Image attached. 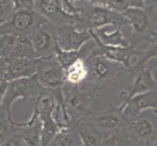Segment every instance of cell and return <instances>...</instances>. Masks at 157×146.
Masks as SVG:
<instances>
[{"mask_svg": "<svg viewBox=\"0 0 157 146\" xmlns=\"http://www.w3.org/2000/svg\"><path fill=\"white\" fill-rule=\"evenodd\" d=\"M74 5L78 8L75 28L79 30H96L108 24L114 28L129 26L121 13L105 6L96 5L90 0H79L74 2Z\"/></svg>", "mask_w": 157, "mask_h": 146, "instance_id": "1", "label": "cell"}, {"mask_svg": "<svg viewBox=\"0 0 157 146\" xmlns=\"http://www.w3.org/2000/svg\"><path fill=\"white\" fill-rule=\"evenodd\" d=\"M86 61L88 64V77L79 86L94 93L100 89L117 85L122 74L126 72L123 64L110 61L104 56L89 57Z\"/></svg>", "mask_w": 157, "mask_h": 146, "instance_id": "2", "label": "cell"}, {"mask_svg": "<svg viewBox=\"0 0 157 146\" xmlns=\"http://www.w3.org/2000/svg\"><path fill=\"white\" fill-rule=\"evenodd\" d=\"M126 19L132 34L130 41L138 46L142 43L152 42L157 32V11L154 5H149L144 8L133 7L122 13Z\"/></svg>", "mask_w": 157, "mask_h": 146, "instance_id": "3", "label": "cell"}, {"mask_svg": "<svg viewBox=\"0 0 157 146\" xmlns=\"http://www.w3.org/2000/svg\"><path fill=\"white\" fill-rule=\"evenodd\" d=\"M36 76L42 88L49 92L56 99L57 103L66 110L63 95L64 69L59 64L56 57L37 58Z\"/></svg>", "mask_w": 157, "mask_h": 146, "instance_id": "4", "label": "cell"}, {"mask_svg": "<svg viewBox=\"0 0 157 146\" xmlns=\"http://www.w3.org/2000/svg\"><path fill=\"white\" fill-rule=\"evenodd\" d=\"M48 21L35 8L11 10L0 24V35L13 34L19 37H29L31 32Z\"/></svg>", "mask_w": 157, "mask_h": 146, "instance_id": "5", "label": "cell"}, {"mask_svg": "<svg viewBox=\"0 0 157 146\" xmlns=\"http://www.w3.org/2000/svg\"><path fill=\"white\" fill-rule=\"evenodd\" d=\"M94 92L86 90L80 86L70 85L63 82V95L64 107L71 122H78L90 116L94 111L91 110Z\"/></svg>", "mask_w": 157, "mask_h": 146, "instance_id": "6", "label": "cell"}, {"mask_svg": "<svg viewBox=\"0 0 157 146\" xmlns=\"http://www.w3.org/2000/svg\"><path fill=\"white\" fill-rule=\"evenodd\" d=\"M90 31L92 37H93V40L95 42V46L89 57L104 56L106 58L110 59V61L123 64L126 69H131L137 64L140 52L142 50L140 46L134 44V43H130V45L127 47L105 45L99 39V37L97 36L93 29Z\"/></svg>", "mask_w": 157, "mask_h": 146, "instance_id": "7", "label": "cell"}, {"mask_svg": "<svg viewBox=\"0 0 157 146\" xmlns=\"http://www.w3.org/2000/svg\"><path fill=\"white\" fill-rule=\"evenodd\" d=\"M82 120L104 134V137H106L127 127L130 118L119 106H110L101 112H93Z\"/></svg>", "mask_w": 157, "mask_h": 146, "instance_id": "8", "label": "cell"}, {"mask_svg": "<svg viewBox=\"0 0 157 146\" xmlns=\"http://www.w3.org/2000/svg\"><path fill=\"white\" fill-rule=\"evenodd\" d=\"M128 129L136 141H157V116L153 109L145 110L131 118Z\"/></svg>", "mask_w": 157, "mask_h": 146, "instance_id": "9", "label": "cell"}, {"mask_svg": "<svg viewBox=\"0 0 157 146\" xmlns=\"http://www.w3.org/2000/svg\"><path fill=\"white\" fill-rule=\"evenodd\" d=\"M44 90L37 79L36 74L30 77L15 79L9 81L8 89L2 99V106L9 109L11 104L17 99H28L31 96H38Z\"/></svg>", "mask_w": 157, "mask_h": 146, "instance_id": "10", "label": "cell"}, {"mask_svg": "<svg viewBox=\"0 0 157 146\" xmlns=\"http://www.w3.org/2000/svg\"><path fill=\"white\" fill-rule=\"evenodd\" d=\"M157 90V83L153 78L152 70L151 67L147 63L142 70L136 72L132 75L131 82L128 84V86L123 89L120 94H119V100L120 104L118 106L121 108L124 107L127 102L138 94L145 93L148 91Z\"/></svg>", "mask_w": 157, "mask_h": 146, "instance_id": "11", "label": "cell"}, {"mask_svg": "<svg viewBox=\"0 0 157 146\" xmlns=\"http://www.w3.org/2000/svg\"><path fill=\"white\" fill-rule=\"evenodd\" d=\"M34 8L48 23L55 28L77 21V15L67 12L61 0H34Z\"/></svg>", "mask_w": 157, "mask_h": 146, "instance_id": "12", "label": "cell"}, {"mask_svg": "<svg viewBox=\"0 0 157 146\" xmlns=\"http://www.w3.org/2000/svg\"><path fill=\"white\" fill-rule=\"evenodd\" d=\"M37 58L55 57L57 39L55 37V26L45 23L36 28L29 35Z\"/></svg>", "mask_w": 157, "mask_h": 146, "instance_id": "13", "label": "cell"}, {"mask_svg": "<svg viewBox=\"0 0 157 146\" xmlns=\"http://www.w3.org/2000/svg\"><path fill=\"white\" fill-rule=\"evenodd\" d=\"M55 37L59 46L67 51L80 50L93 39L90 30H79L72 24L55 28Z\"/></svg>", "mask_w": 157, "mask_h": 146, "instance_id": "14", "label": "cell"}, {"mask_svg": "<svg viewBox=\"0 0 157 146\" xmlns=\"http://www.w3.org/2000/svg\"><path fill=\"white\" fill-rule=\"evenodd\" d=\"M157 108V90L148 91L133 96L122 108L123 112L131 119L140 112Z\"/></svg>", "mask_w": 157, "mask_h": 146, "instance_id": "15", "label": "cell"}, {"mask_svg": "<svg viewBox=\"0 0 157 146\" xmlns=\"http://www.w3.org/2000/svg\"><path fill=\"white\" fill-rule=\"evenodd\" d=\"M37 70V58H21L10 61L7 80L12 81L15 79L30 77L36 74Z\"/></svg>", "mask_w": 157, "mask_h": 146, "instance_id": "16", "label": "cell"}, {"mask_svg": "<svg viewBox=\"0 0 157 146\" xmlns=\"http://www.w3.org/2000/svg\"><path fill=\"white\" fill-rule=\"evenodd\" d=\"M72 126L63 127L52 139L49 146H81V140L77 122H72Z\"/></svg>", "mask_w": 157, "mask_h": 146, "instance_id": "17", "label": "cell"}, {"mask_svg": "<svg viewBox=\"0 0 157 146\" xmlns=\"http://www.w3.org/2000/svg\"><path fill=\"white\" fill-rule=\"evenodd\" d=\"M88 77V64L85 58H79L64 70V82L79 86Z\"/></svg>", "mask_w": 157, "mask_h": 146, "instance_id": "18", "label": "cell"}, {"mask_svg": "<svg viewBox=\"0 0 157 146\" xmlns=\"http://www.w3.org/2000/svg\"><path fill=\"white\" fill-rule=\"evenodd\" d=\"M79 134L82 144L85 146H102L104 141V134L101 133L99 131H97L88 123H86L84 120H80L77 122Z\"/></svg>", "mask_w": 157, "mask_h": 146, "instance_id": "19", "label": "cell"}, {"mask_svg": "<svg viewBox=\"0 0 157 146\" xmlns=\"http://www.w3.org/2000/svg\"><path fill=\"white\" fill-rule=\"evenodd\" d=\"M99 39L104 43L105 45L108 46H117V47H127L130 45V38H126L123 35L122 28H115V30L108 33L105 30H102L101 28L94 30Z\"/></svg>", "mask_w": 157, "mask_h": 146, "instance_id": "20", "label": "cell"}, {"mask_svg": "<svg viewBox=\"0 0 157 146\" xmlns=\"http://www.w3.org/2000/svg\"><path fill=\"white\" fill-rule=\"evenodd\" d=\"M90 1L96 5L107 7L121 14L129 8H144L147 6L145 0H90Z\"/></svg>", "mask_w": 157, "mask_h": 146, "instance_id": "21", "label": "cell"}, {"mask_svg": "<svg viewBox=\"0 0 157 146\" xmlns=\"http://www.w3.org/2000/svg\"><path fill=\"white\" fill-rule=\"evenodd\" d=\"M134 139L128 126L105 137L102 146H132Z\"/></svg>", "mask_w": 157, "mask_h": 146, "instance_id": "22", "label": "cell"}, {"mask_svg": "<svg viewBox=\"0 0 157 146\" xmlns=\"http://www.w3.org/2000/svg\"><path fill=\"white\" fill-rule=\"evenodd\" d=\"M21 58H37L29 37H19L18 43L11 54L9 61Z\"/></svg>", "mask_w": 157, "mask_h": 146, "instance_id": "23", "label": "cell"}, {"mask_svg": "<svg viewBox=\"0 0 157 146\" xmlns=\"http://www.w3.org/2000/svg\"><path fill=\"white\" fill-rule=\"evenodd\" d=\"M155 58H157V37L152 42L148 43V47L147 49H144V50L142 49V50H140L137 64L131 69H126L127 72L130 74V76L132 77V75L140 71V70H142L147 66L148 61Z\"/></svg>", "mask_w": 157, "mask_h": 146, "instance_id": "24", "label": "cell"}, {"mask_svg": "<svg viewBox=\"0 0 157 146\" xmlns=\"http://www.w3.org/2000/svg\"><path fill=\"white\" fill-rule=\"evenodd\" d=\"M41 127L42 123L39 119L38 121L33 122V126L24 132L21 138L26 146H41Z\"/></svg>", "mask_w": 157, "mask_h": 146, "instance_id": "25", "label": "cell"}, {"mask_svg": "<svg viewBox=\"0 0 157 146\" xmlns=\"http://www.w3.org/2000/svg\"><path fill=\"white\" fill-rule=\"evenodd\" d=\"M19 40V36L13 34L0 35V57L9 59Z\"/></svg>", "mask_w": 157, "mask_h": 146, "instance_id": "26", "label": "cell"}, {"mask_svg": "<svg viewBox=\"0 0 157 146\" xmlns=\"http://www.w3.org/2000/svg\"><path fill=\"white\" fill-rule=\"evenodd\" d=\"M13 3V7L11 10H21L34 8V0H11Z\"/></svg>", "mask_w": 157, "mask_h": 146, "instance_id": "27", "label": "cell"}, {"mask_svg": "<svg viewBox=\"0 0 157 146\" xmlns=\"http://www.w3.org/2000/svg\"><path fill=\"white\" fill-rule=\"evenodd\" d=\"M0 146H26V144L24 142L23 138L21 137H12L4 141Z\"/></svg>", "mask_w": 157, "mask_h": 146, "instance_id": "28", "label": "cell"}, {"mask_svg": "<svg viewBox=\"0 0 157 146\" xmlns=\"http://www.w3.org/2000/svg\"><path fill=\"white\" fill-rule=\"evenodd\" d=\"M8 85H9V81L7 79L0 77V102L2 101L5 94H6Z\"/></svg>", "mask_w": 157, "mask_h": 146, "instance_id": "29", "label": "cell"}, {"mask_svg": "<svg viewBox=\"0 0 157 146\" xmlns=\"http://www.w3.org/2000/svg\"><path fill=\"white\" fill-rule=\"evenodd\" d=\"M8 133V126L7 123L4 121H0V141L4 140Z\"/></svg>", "mask_w": 157, "mask_h": 146, "instance_id": "30", "label": "cell"}, {"mask_svg": "<svg viewBox=\"0 0 157 146\" xmlns=\"http://www.w3.org/2000/svg\"><path fill=\"white\" fill-rule=\"evenodd\" d=\"M147 64L151 67V70H152V75L153 78L156 81L157 83V58L150 59V61L147 62Z\"/></svg>", "mask_w": 157, "mask_h": 146, "instance_id": "31", "label": "cell"}, {"mask_svg": "<svg viewBox=\"0 0 157 146\" xmlns=\"http://www.w3.org/2000/svg\"><path fill=\"white\" fill-rule=\"evenodd\" d=\"M8 2L9 0H0V24L5 21V17L6 16H4V6Z\"/></svg>", "mask_w": 157, "mask_h": 146, "instance_id": "32", "label": "cell"}, {"mask_svg": "<svg viewBox=\"0 0 157 146\" xmlns=\"http://www.w3.org/2000/svg\"><path fill=\"white\" fill-rule=\"evenodd\" d=\"M132 146H157V141H136Z\"/></svg>", "mask_w": 157, "mask_h": 146, "instance_id": "33", "label": "cell"}, {"mask_svg": "<svg viewBox=\"0 0 157 146\" xmlns=\"http://www.w3.org/2000/svg\"><path fill=\"white\" fill-rule=\"evenodd\" d=\"M154 110V112H155V114H156V116H157V108H156V109H153Z\"/></svg>", "mask_w": 157, "mask_h": 146, "instance_id": "34", "label": "cell"}, {"mask_svg": "<svg viewBox=\"0 0 157 146\" xmlns=\"http://www.w3.org/2000/svg\"><path fill=\"white\" fill-rule=\"evenodd\" d=\"M156 37H157V32H156V33H155V35H154V38H156Z\"/></svg>", "mask_w": 157, "mask_h": 146, "instance_id": "35", "label": "cell"}, {"mask_svg": "<svg viewBox=\"0 0 157 146\" xmlns=\"http://www.w3.org/2000/svg\"><path fill=\"white\" fill-rule=\"evenodd\" d=\"M81 146H85V145H83V144H82V145H81Z\"/></svg>", "mask_w": 157, "mask_h": 146, "instance_id": "36", "label": "cell"}]
</instances>
